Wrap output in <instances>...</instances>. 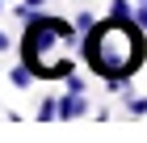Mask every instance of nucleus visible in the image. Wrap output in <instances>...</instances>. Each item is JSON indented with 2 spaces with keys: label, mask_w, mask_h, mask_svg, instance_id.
Listing matches in <instances>:
<instances>
[{
  "label": "nucleus",
  "mask_w": 147,
  "mask_h": 143,
  "mask_svg": "<svg viewBox=\"0 0 147 143\" xmlns=\"http://www.w3.org/2000/svg\"><path fill=\"white\" fill-rule=\"evenodd\" d=\"M143 34L147 30L135 17H109L88 30L80 51L101 80H122V76H135V67L143 63Z\"/></svg>",
  "instance_id": "1"
},
{
  "label": "nucleus",
  "mask_w": 147,
  "mask_h": 143,
  "mask_svg": "<svg viewBox=\"0 0 147 143\" xmlns=\"http://www.w3.org/2000/svg\"><path fill=\"white\" fill-rule=\"evenodd\" d=\"M80 30L76 21H63V17H34L21 34V59L34 67L38 80H67L76 67H71V55H76Z\"/></svg>",
  "instance_id": "2"
},
{
  "label": "nucleus",
  "mask_w": 147,
  "mask_h": 143,
  "mask_svg": "<svg viewBox=\"0 0 147 143\" xmlns=\"http://www.w3.org/2000/svg\"><path fill=\"white\" fill-rule=\"evenodd\" d=\"M55 110H59V118L63 122H71V118H84V114H88V97H84V93H63V97H55Z\"/></svg>",
  "instance_id": "3"
},
{
  "label": "nucleus",
  "mask_w": 147,
  "mask_h": 143,
  "mask_svg": "<svg viewBox=\"0 0 147 143\" xmlns=\"http://www.w3.org/2000/svg\"><path fill=\"white\" fill-rule=\"evenodd\" d=\"M92 25H97V21H92V13H88V9H80V13H76V30H80V34H88Z\"/></svg>",
  "instance_id": "4"
},
{
  "label": "nucleus",
  "mask_w": 147,
  "mask_h": 143,
  "mask_svg": "<svg viewBox=\"0 0 147 143\" xmlns=\"http://www.w3.org/2000/svg\"><path fill=\"white\" fill-rule=\"evenodd\" d=\"M63 84H67V88H71V93H84V88H88V84H84V76H80V72H71V76H67V80H63Z\"/></svg>",
  "instance_id": "5"
},
{
  "label": "nucleus",
  "mask_w": 147,
  "mask_h": 143,
  "mask_svg": "<svg viewBox=\"0 0 147 143\" xmlns=\"http://www.w3.org/2000/svg\"><path fill=\"white\" fill-rule=\"evenodd\" d=\"M126 105H130V114H147V97H126Z\"/></svg>",
  "instance_id": "6"
},
{
  "label": "nucleus",
  "mask_w": 147,
  "mask_h": 143,
  "mask_svg": "<svg viewBox=\"0 0 147 143\" xmlns=\"http://www.w3.org/2000/svg\"><path fill=\"white\" fill-rule=\"evenodd\" d=\"M135 21L147 30V0H139V9H135Z\"/></svg>",
  "instance_id": "7"
},
{
  "label": "nucleus",
  "mask_w": 147,
  "mask_h": 143,
  "mask_svg": "<svg viewBox=\"0 0 147 143\" xmlns=\"http://www.w3.org/2000/svg\"><path fill=\"white\" fill-rule=\"evenodd\" d=\"M0 13H4V0H0Z\"/></svg>",
  "instance_id": "8"
}]
</instances>
